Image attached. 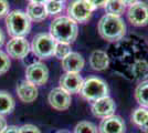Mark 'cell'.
Segmentation results:
<instances>
[{
  "mask_svg": "<svg viewBox=\"0 0 148 133\" xmlns=\"http://www.w3.org/2000/svg\"><path fill=\"white\" fill-rule=\"evenodd\" d=\"M50 34L56 42L72 44L79 36L77 23L68 16H59L50 23Z\"/></svg>",
  "mask_w": 148,
  "mask_h": 133,
  "instance_id": "1",
  "label": "cell"
},
{
  "mask_svg": "<svg viewBox=\"0 0 148 133\" xmlns=\"http://www.w3.org/2000/svg\"><path fill=\"white\" fill-rule=\"evenodd\" d=\"M97 31L104 40L108 42H116L125 36L126 25L122 17L104 14L97 23Z\"/></svg>",
  "mask_w": 148,
  "mask_h": 133,
  "instance_id": "2",
  "label": "cell"
},
{
  "mask_svg": "<svg viewBox=\"0 0 148 133\" xmlns=\"http://www.w3.org/2000/svg\"><path fill=\"white\" fill-rule=\"evenodd\" d=\"M7 31L11 38L25 37L31 31V20L28 18L27 13L22 10H12L7 14L6 19Z\"/></svg>",
  "mask_w": 148,
  "mask_h": 133,
  "instance_id": "3",
  "label": "cell"
},
{
  "mask_svg": "<svg viewBox=\"0 0 148 133\" xmlns=\"http://www.w3.org/2000/svg\"><path fill=\"white\" fill-rule=\"evenodd\" d=\"M108 93H110V88L107 82L99 76L86 78L83 81L82 88L80 90L81 96L84 100L92 103L102 98L108 96Z\"/></svg>",
  "mask_w": 148,
  "mask_h": 133,
  "instance_id": "4",
  "label": "cell"
},
{
  "mask_svg": "<svg viewBox=\"0 0 148 133\" xmlns=\"http://www.w3.org/2000/svg\"><path fill=\"white\" fill-rule=\"evenodd\" d=\"M30 44L31 51L36 57L39 59H49L54 54L56 41L50 33L41 32L33 37Z\"/></svg>",
  "mask_w": 148,
  "mask_h": 133,
  "instance_id": "5",
  "label": "cell"
},
{
  "mask_svg": "<svg viewBox=\"0 0 148 133\" xmlns=\"http://www.w3.org/2000/svg\"><path fill=\"white\" fill-rule=\"evenodd\" d=\"M93 8L87 0H72L68 5L66 13L68 17L76 23H85L92 18Z\"/></svg>",
  "mask_w": 148,
  "mask_h": 133,
  "instance_id": "6",
  "label": "cell"
},
{
  "mask_svg": "<svg viewBox=\"0 0 148 133\" xmlns=\"http://www.w3.org/2000/svg\"><path fill=\"white\" fill-rule=\"evenodd\" d=\"M25 80L34 85H43L49 80V69L41 61H34L25 69Z\"/></svg>",
  "mask_w": 148,
  "mask_h": 133,
  "instance_id": "7",
  "label": "cell"
},
{
  "mask_svg": "<svg viewBox=\"0 0 148 133\" xmlns=\"http://www.w3.org/2000/svg\"><path fill=\"white\" fill-rule=\"evenodd\" d=\"M31 51V44L25 37L11 38L6 44V53L13 59H25Z\"/></svg>",
  "mask_w": 148,
  "mask_h": 133,
  "instance_id": "8",
  "label": "cell"
},
{
  "mask_svg": "<svg viewBox=\"0 0 148 133\" xmlns=\"http://www.w3.org/2000/svg\"><path fill=\"white\" fill-rule=\"evenodd\" d=\"M127 19L135 27H145L148 25V5L138 1L127 9Z\"/></svg>",
  "mask_w": 148,
  "mask_h": 133,
  "instance_id": "9",
  "label": "cell"
},
{
  "mask_svg": "<svg viewBox=\"0 0 148 133\" xmlns=\"http://www.w3.org/2000/svg\"><path fill=\"white\" fill-rule=\"evenodd\" d=\"M48 102L56 111H65L70 108L72 98L70 93L64 91L60 87H58V88H53L50 91L48 95Z\"/></svg>",
  "mask_w": 148,
  "mask_h": 133,
  "instance_id": "10",
  "label": "cell"
},
{
  "mask_svg": "<svg viewBox=\"0 0 148 133\" xmlns=\"http://www.w3.org/2000/svg\"><path fill=\"white\" fill-rule=\"evenodd\" d=\"M91 111L95 118L105 119L115 114L116 104L111 96H105L97 101L93 102L91 105Z\"/></svg>",
  "mask_w": 148,
  "mask_h": 133,
  "instance_id": "11",
  "label": "cell"
},
{
  "mask_svg": "<svg viewBox=\"0 0 148 133\" xmlns=\"http://www.w3.org/2000/svg\"><path fill=\"white\" fill-rule=\"evenodd\" d=\"M84 79L80 76V73H69L65 72L64 74L60 76L59 80V84L60 88L63 89L64 91H66L70 94H74V93H79L82 84H83Z\"/></svg>",
  "mask_w": 148,
  "mask_h": 133,
  "instance_id": "12",
  "label": "cell"
},
{
  "mask_svg": "<svg viewBox=\"0 0 148 133\" xmlns=\"http://www.w3.org/2000/svg\"><path fill=\"white\" fill-rule=\"evenodd\" d=\"M126 123L118 115H112L102 119L99 125V133H125Z\"/></svg>",
  "mask_w": 148,
  "mask_h": 133,
  "instance_id": "13",
  "label": "cell"
},
{
  "mask_svg": "<svg viewBox=\"0 0 148 133\" xmlns=\"http://www.w3.org/2000/svg\"><path fill=\"white\" fill-rule=\"evenodd\" d=\"M16 92H17V95L20 99V101L23 103H32L33 101H36L38 98L37 85L32 84L27 80H21L17 84Z\"/></svg>",
  "mask_w": 148,
  "mask_h": 133,
  "instance_id": "14",
  "label": "cell"
},
{
  "mask_svg": "<svg viewBox=\"0 0 148 133\" xmlns=\"http://www.w3.org/2000/svg\"><path fill=\"white\" fill-rule=\"evenodd\" d=\"M62 61V69L69 73H80L85 65V60L79 52L72 51Z\"/></svg>",
  "mask_w": 148,
  "mask_h": 133,
  "instance_id": "15",
  "label": "cell"
},
{
  "mask_svg": "<svg viewBox=\"0 0 148 133\" xmlns=\"http://www.w3.org/2000/svg\"><path fill=\"white\" fill-rule=\"evenodd\" d=\"M90 65L95 71H104L110 65V57L104 50H94L90 56Z\"/></svg>",
  "mask_w": 148,
  "mask_h": 133,
  "instance_id": "16",
  "label": "cell"
},
{
  "mask_svg": "<svg viewBox=\"0 0 148 133\" xmlns=\"http://www.w3.org/2000/svg\"><path fill=\"white\" fill-rule=\"evenodd\" d=\"M25 13L31 22H41L48 18V12L44 5L41 3H29L27 6Z\"/></svg>",
  "mask_w": 148,
  "mask_h": 133,
  "instance_id": "17",
  "label": "cell"
},
{
  "mask_svg": "<svg viewBox=\"0 0 148 133\" xmlns=\"http://www.w3.org/2000/svg\"><path fill=\"white\" fill-rule=\"evenodd\" d=\"M16 108V101L8 91L0 90V115H7L12 113Z\"/></svg>",
  "mask_w": 148,
  "mask_h": 133,
  "instance_id": "18",
  "label": "cell"
},
{
  "mask_svg": "<svg viewBox=\"0 0 148 133\" xmlns=\"http://www.w3.org/2000/svg\"><path fill=\"white\" fill-rule=\"evenodd\" d=\"M135 99L140 107L148 109V80L143 81L136 87Z\"/></svg>",
  "mask_w": 148,
  "mask_h": 133,
  "instance_id": "19",
  "label": "cell"
},
{
  "mask_svg": "<svg viewBox=\"0 0 148 133\" xmlns=\"http://www.w3.org/2000/svg\"><path fill=\"white\" fill-rule=\"evenodd\" d=\"M106 14L121 17L127 9V7L122 2V0H107L104 7Z\"/></svg>",
  "mask_w": 148,
  "mask_h": 133,
  "instance_id": "20",
  "label": "cell"
},
{
  "mask_svg": "<svg viewBox=\"0 0 148 133\" xmlns=\"http://www.w3.org/2000/svg\"><path fill=\"white\" fill-rule=\"evenodd\" d=\"M148 119V110L143 107L135 109L133 111V113L130 115V120L132 123H134L136 127H140L146 122V120Z\"/></svg>",
  "mask_w": 148,
  "mask_h": 133,
  "instance_id": "21",
  "label": "cell"
},
{
  "mask_svg": "<svg viewBox=\"0 0 148 133\" xmlns=\"http://www.w3.org/2000/svg\"><path fill=\"white\" fill-rule=\"evenodd\" d=\"M45 9L49 16H56L61 13L64 9V2L60 0H48L45 3Z\"/></svg>",
  "mask_w": 148,
  "mask_h": 133,
  "instance_id": "22",
  "label": "cell"
},
{
  "mask_svg": "<svg viewBox=\"0 0 148 133\" xmlns=\"http://www.w3.org/2000/svg\"><path fill=\"white\" fill-rule=\"evenodd\" d=\"M73 133H99V129L92 122L81 121L75 125Z\"/></svg>",
  "mask_w": 148,
  "mask_h": 133,
  "instance_id": "23",
  "label": "cell"
},
{
  "mask_svg": "<svg viewBox=\"0 0 148 133\" xmlns=\"http://www.w3.org/2000/svg\"><path fill=\"white\" fill-rule=\"evenodd\" d=\"M71 52H72L71 44L56 42V50H54V54H53V57H56V59H59V60H63V59L66 57L68 54H70Z\"/></svg>",
  "mask_w": 148,
  "mask_h": 133,
  "instance_id": "24",
  "label": "cell"
},
{
  "mask_svg": "<svg viewBox=\"0 0 148 133\" xmlns=\"http://www.w3.org/2000/svg\"><path fill=\"white\" fill-rule=\"evenodd\" d=\"M11 65L10 57L7 54L5 51L0 50V76L7 73Z\"/></svg>",
  "mask_w": 148,
  "mask_h": 133,
  "instance_id": "25",
  "label": "cell"
},
{
  "mask_svg": "<svg viewBox=\"0 0 148 133\" xmlns=\"http://www.w3.org/2000/svg\"><path fill=\"white\" fill-rule=\"evenodd\" d=\"M20 133H41L40 129L33 124H23L22 127H19Z\"/></svg>",
  "mask_w": 148,
  "mask_h": 133,
  "instance_id": "26",
  "label": "cell"
},
{
  "mask_svg": "<svg viewBox=\"0 0 148 133\" xmlns=\"http://www.w3.org/2000/svg\"><path fill=\"white\" fill-rule=\"evenodd\" d=\"M10 12V5L8 0H0V18H6L7 14Z\"/></svg>",
  "mask_w": 148,
  "mask_h": 133,
  "instance_id": "27",
  "label": "cell"
},
{
  "mask_svg": "<svg viewBox=\"0 0 148 133\" xmlns=\"http://www.w3.org/2000/svg\"><path fill=\"white\" fill-rule=\"evenodd\" d=\"M87 2L95 9H99V8H104L107 0H87Z\"/></svg>",
  "mask_w": 148,
  "mask_h": 133,
  "instance_id": "28",
  "label": "cell"
},
{
  "mask_svg": "<svg viewBox=\"0 0 148 133\" xmlns=\"http://www.w3.org/2000/svg\"><path fill=\"white\" fill-rule=\"evenodd\" d=\"M7 127H8V123H7L6 118L3 115H0V133L3 132Z\"/></svg>",
  "mask_w": 148,
  "mask_h": 133,
  "instance_id": "29",
  "label": "cell"
},
{
  "mask_svg": "<svg viewBox=\"0 0 148 133\" xmlns=\"http://www.w3.org/2000/svg\"><path fill=\"white\" fill-rule=\"evenodd\" d=\"M2 133H20L19 132V127L17 125H8L6 130Z\"/></svg>",
  "mask_w": 148,
  "mask_h": 133,
  "instance_id": "30",
  "label": "cell"
},
{
  "mask_svg": "<svg viewBox=\"0 0 148 133\" xmlns=\"http://www.w3.org/2000/svg\"><path fill=\"white\" fill-rule=\"evenodd\" d=\"M5 40H6V36H5V32H3V30L0 28V48L3 45V43H5Z\"/></svg>",
  "mask_w": 148,
  "mask_h": 133,
  "instance_id": "31",
  "label": "cell"
},
{
  "mask_svg": "<svg viewBox=\"0 0 148 133\" xmlns=\"http://www.w3.org/2000/svg\"><path fill=\"white\" fill-rule=\"evenodd\" d=\"M139 0H122V2H123L124 5L126 7H130L133 6L134 3H136V2H138Z\"/></svg>",
  "mask_w": 148,
  "mask_h": 133,
  "instance_id": "32",
  "label": "cell"
},
{
  "mask_svg": "<svg viewBox=\"0 0 148 133\" xmlns=\"http://www.w3.org/2000/svg\"><path fill=\"white\" fill-rule=\"evenodd\" d=\"M139 129H140V131H142V132L148 133V119L146 120V122H145V123L143 124L142 127H139Z\"/></svg>",
  "mask_w": 148,
  "mask_h": 133,
  "instance_id": "33",
  "label": "cell"
},
{
  "mask_svg": "<svg viewBox=\"0 0 148 133\" xmlns=\"http://www.w3.org/2000/svg\"><path fill=\"white\" fill-rule=\"evenodd\" d=\"M29 3H41V5H44L48 0H28Z\"/></svg>",
  "mask_w": 148,
  "mask_h": 133,
  "instance_id": "34",
  "label": "cell"
},
{
  "mask_svg": "<svg viewBox=\"0 0 148 133\" xmlns=\"http://www.w3.org/2000/svg\"><path fill=\"white\" fill-rule=\"evenodd\" d=\"M56 133H70L69 131H65V130H60V131H56Z\"/></svg>",
  "mask_w": 148,
  "mask_h": 133,
  "instance_id": "35",
  "label": "cell"
},
{
  "mask_svg": "<svg viewBox=\"0 0 148 133\" xmlns=\"http://www.w3.org/2000/svg\"><path fill=\"white\" fill-rule=\"evenodd\" d=\"M60 1H63V2H64V1H65V0H60Z\"/></svg>",
  "mask_w": 148,
  "mask_h": 133,
  "instance_id": "36",
  "label": "cell"
}]
</instances>
